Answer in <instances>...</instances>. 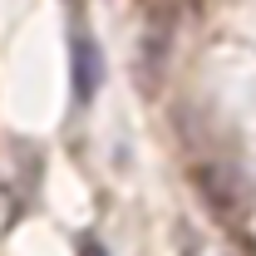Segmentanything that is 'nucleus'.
I'll use <instances>...</instances> for the list:
<instances>
[{
	"label": "nucleus",
	"instance_id": "nucleus-3",
	"mask_svg": "<svg viewBox=\"0 0 256 256\" xmlns=\"http://www.w3.org/2000/svg\"><path fill=\"white\" fill-rule=\"evenodd\" d=\"M79 256H108V252H104V242H98V236L84 232V236H79Z\"/></svg>",
	"mask_w": 256,
	"mask_h": 256
},
{
	"label": "nucleus",
	"instance_id": "nucleus-2",
	"mask_svg": "<svg viewBox=\"0 0 256 256\" xmlns=\"http://www.w3.org/2000/svg\"><path fill=\"white\" fill-rule=\"evenodd\" d=\"M69 84H74V98H79V104H89V98L98 94V84H104V60H98V44H94L84 30L69 40Z\"/></svg>",
	"mask_w": 256,
	"mask_h": 256
},
{
	"label": "nucleus",
	"instance_id": "nucleus-1",
	"mask_svg": "<svg viewBox=\"0 0 256 256\" xmlns=\"http://www.w3.org/2000/svg\"><path fill=\"white\" fill-rule=\"evenodd\" d=\"M192 182L202 192V202L212 207V217H222V222H242L252 212V182L232 162H202L192 172Z\"/></svg>",
	"mask_w": 256,
	"mask_h": 256
}]
</instances>
